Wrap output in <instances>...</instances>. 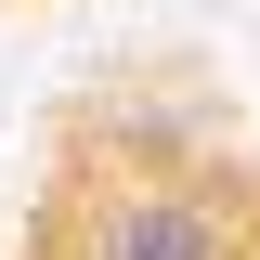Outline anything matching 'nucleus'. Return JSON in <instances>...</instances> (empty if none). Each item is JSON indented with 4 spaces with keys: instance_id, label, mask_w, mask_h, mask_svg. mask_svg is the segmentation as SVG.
<instances>
[{
    "instance_id": "f257e3e1",
    "label": "nucleus",
    "mask_w": 260,
    "mask_h": 260,
    "mask_svg": "<svg viewBox=\"0 0 260 260\" xmlns=\"http://www.w3.org/2000/svg\"><path fill=\"white\" fill-rule=\"evenodd\" d=\"M91 260H247V221H234V195H221V182H195V169H156V182L104 195Z\"/></svg>"
}]
</instances>
